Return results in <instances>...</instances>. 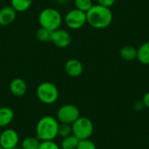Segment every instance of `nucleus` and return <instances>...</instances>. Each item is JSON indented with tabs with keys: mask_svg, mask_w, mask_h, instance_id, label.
Instances as JSON below:
<instances>
[{
	"mask_svg": "<svg viewBox=\"0 0 149 149\" xmlns=\"http://www.w3.org/2000/svg\"><path fill=\"white\" fill-rule=\"evenodd\" d=\"M10 91L14 96L22 97L27 92V84L24 79L16 78L10 83Z\"/></svg>",
	"mask_w": 149,
	"mask_h": 149,
	"instance_id": "f8f14e48",
	"label": "nucleus"
},
{
	"mask_svg": "<svg viewBox=\"0 0 149 149\" xmlns=\"http://www.w3.org/2000/svg\"><path fill=\"white\" fill-rule=\"evenodd\" d=\"M11 149H23L22 148H18L17 146V147H15V148H11Z\"/></svg>",
	"mask_w": 149,
	"mask_h": 149,
	"instance_id": "a878e982",
	"label": "nucleus"
},
{
	"mask_svg": "<svg viewBox=\"0 0 149 149\" xmlns=\"http://www.w3.org/2000/svg\"><path fill=\"white\" fill-rule=\"evenodd\" d=\"M71 42L72 37L66 30L58 28L52 31L51 43H52L55 46L58 48H65L71 44Z\"/></svg>",
	"mask_w": 149,
	"mask_h": 149,
	"instance_id": "6e6552de",
	"label": "nucleus"
},
{
	"mask_svg": "<svg viewBox=\"0 0 149 149\" xmlns=\"http://www.w3.org/2000/svg\"><path fill=\"white\" fill-rule=\"evenodd\" d=\"M38 149H60V148L53 141H41Z\"/></svg>",
	"mask_w": 149,
	"mask_h": 149,
	"instance_id": "5701e85b",
	"label": "nucleus"
},
{
	"mask_svg": "<svg viewBox=\"0 0 149 149\" xmlns=\"http://www.w3.org/2000/svg\"><path fill=\"white\" fill-rule=\"evenodd\" d=\"M74 5L76 9L86 13L92 8L93 3L92 0H74Z\"/></svg>",
	"mask_w": 149,
	"mask_h": 149,
	"instance_id": "aec40b11",
	"label": "nucleus"
},
{
	"mask_svg": "<svg viewBox=\"0 0 149 149\" xmlns=\"http://www.w3.org/2000/svg\"><path fill=\"white\" fill-rule=\"evenodd\" d=\"M37 96L38 99L44 104H53L58 98V87L52 82H42L37 87Z\"/></svg>",
	"mask_w": 149,
	"mask_h": 149,
	"instance_id": "20e7f679",
	"label": "nucleus"
},
{
	"mask_svg": "<svg viewBox=\"0 0 149 149\" xmlns=\"http://www.w3.org/2000/svg\"><path fill=\"white\" fill-rule=\"evenodd\" d=\"M32 4V0H10V5L17 12L26 11Z\"/></svg>",
	"mask_w": 149,
	"mask_h": 149,
	"instance_id": "dca6fc26",
	"label": "nucleus"
},
{
	"mask_svg": "<svg viewBox=\"0 0 149 149\" xmlns=\"http://www.w3.org/2000/svg\"><path fill=\"white\" fill-rule=\"evenodd\" d=\"M72 134L79 140L89 139L93 133V124L86 117H79L72 124Z\"/></svg>",
	"mask_w": 149,
	"mask_h": 149,
	"instance_id": "39448f33",
	"label": "nucleus"
},
{
	"mask_svg": "<svg viewBox=\"0 0 149 149\" xmlns=\"http://www.w3.org/2000/svg\"><path fill=\"white\" fill-rule=\"evenodd\" d=\"M142 65H149V42L143 43L137 49V58Z\"/></svg>",
	"mask_w": 149,
	"mask_h": 149,
	"instance_id": "4468645a",
	"label": "nucleus"
},
{
	"mask_svg": "<svg viewBox=\"0 0 149 149\" xmlns=\"http://www.w3.org/2000/svg\"><path fill=\"white\" fill-rule=\"evenodd\" d=\"M120 55L126 61H132L137 58V49L133 45H126L120 49Z\"/></svg>",
	"mask_w": 149,
	"mask_h": 149,
	"instance_id": "2eb2a0df",
	"label": "nucleus"
},
{
	"mask_svg": "<svg viewBox=\"0 0 149 149\" xmlns=\"http://www.w3.org/2000/svg\"><path fill=\"white\" fill-rule=\"evenodd\" d=\"M41 141L35 137H27L25 138L21 144L23 149H38Z\"/></svg>",
	"mask_w": 149,
	"mask_h": 149,
	"instance_id": "6ab92c4d",
	"label": "nucleus"
},
{
	"mask_svg": "<svg viewBox=\"0 0 149 149\" xmlns=\"http://www.w3.org/2000/svg\"><path fill=\"white\" fill-rule=\"evenodd\" d=\"M79 117V108L72 104L62 106L57 113V118L60 123H66L72 125Z\"/></svg>",
	"mask_w": 149,
	"mask_h": 149,
	"instance_id": "0eeeda50",
	"label": "nucleus"
},
{
	"mask_svg": "<svg viewBox=\"0 0 149 149\" xmlns=\"http://www.w3.org/2000/svg\"><path fill=\"white\" fill-rule=\"evenodd\" d=\"M97 1H98V4L110 8L111 6H113L116 0H97Z\"/></svg>",
	"mask_w": 149,
	"mask_h": 149,
	"instance_id": "b1692460",
	"label": "nucleus"
},
{
	"mask_svg": "<svg viewBox=\"0 0 149 149\" xmlns=\"http://www.w3.org/2000/svg\"><path fill=\"white\" fill-rule=\"evenodd\" d=\"M77 149H96L95 144L89 139L79 140Z\"/></svg>",
	"mask_w": 149,
	"mask_h": 149,
	"instance_id": "4be33fe9",
	"label": "nucleus"
},
{
	"mask_svg": "<svg viewBox=\"0 0 149 149\" xmlns=\"http://www.w3.org/2000/svg\"><path fill=\"white\" fill-rule=\"evenodd\" d=\"M62 22V15L55 8H45L38 15V23L40 27L45 28L52 31L60 28Z\"/></svg>",
	"mask_w": 149,
	"mask_h": 149,
	"instance_id": "7ed1b4c3",
	"label": "nucleus"
},
{
	"mask_svg": "<svg viewBox=\"0 0 149 149\" xmlns=\"http://www.w3.org/2000/svg\"><path fill=\"white\" fill-rule=\"evenodd\" d=\"M18 134L13 129H5L0 134V146L3 149H11L18 144Z\"/></svg>",
	"mask_w": 149,
	"mask_h": 149,
	"instance_id": "1a4fd4ad",
	"label": "nucleus"
},
{
	"mask_svg": "<svg viewBox=\"0 0 149 149\" xmlns=\"http://www.w3.org/2000/svg\"><path fill=\"white\" fill-rule=\"evenodd\" d=\"M79 141V140L76 136L71 134L67 137L63 138L60 147L61 149H77Z\"/></svg>",
	"mask_w": 149,
	"mask_h": 149,
	"instance_id": "f3484780",
	"label": "nucleus"
},
{
	"mask_svg": "<svg viewBox=\"0 0 149 149\" xmlns=\"http://www.w3.org/2000/svg\"><path fill=\"white\" fill-rule=\"evenodd\" d=\"M14 118V113L11 108L3 107H0V127H7L12 121Z\"/></svg>",
	"mask_w": 149,
	"mask_h": 149,
	"instance_id": "ddd939ff",
	"label": "nucleus"
},
{
	"mask_svg": "<svg viewBox=\"0 0 149 149\" xmlns=\"http://www.w3.org/2000/svg\"><path fill=\"white\" fill-rule=\"evenodd\" d=\"M72 133V126L70 124H66V123L58 124V135H59L62 138H65V137L71 135Z\"/></svg>",
	"mask_w": 149,
	"mask_h": 149,
	"instance_id": "412c9836",
	"label": "nucleus"
},
{
	"mask_svg": "<svg viewBox=\"0 0 149 149\" xmlns=\"http://www.w3.org/2000/svg\"><path fill=\"white\" fill-rule=\"evenodd\" d=\"M58 120L52 116L41 118L36 127L37 138L40 141H53L58 136Z\"/></svg>",
	"mask_w": 149,
	"mask_h": 149,
	"instance_id": "f03ea898",
	"label": "nucleus"
},
{
	"mask_svg": "<svg viewBox=\"0 0 149 149\" xmlns=\"http://www.w3.org/2000/svg\"><path fill=\"white\" fill-rule=\"evenodd\" d=\"M52 31L47 30L43 27H40L36 31V38L40 42L48 43V42H51V40H52Z\"/></svg>",
	"mask_w": 149,
	"mask_h": 149,
	"instance_id": "a211bd4d",
	"label": "nucleus"
},
{
	"mask_svg": "<svg viewBox=\"0 0 149 149\" xmlns=\"http://www.w3.org/2000/svg\"><path fill=\"white\" fill-rule=\"evenodd\" d=\"M0 149H3V148H2V147L0 146Z\"/></svg>",
	"mask_w": 149,
	"mask_h": 149,
	"instance_id": "bb28decb",
	"label": "nucleus"
},
{
	"mask_svg": "<svg viewBox=\"0 0 149 149\" xmlns=\"http://www.w3.org/2000/svg\"><path fill=\"white\" fill-rule=\"evenodd\" d=\"M87 23L95 29H106L113 21V13L110 8L100 4H93L86 12Z\"/></svg>",
	"mask_w": 149,
	"mask_h": 149,
	"instance_id": "f257e3e1",
	"label": "nucleus"
},
{
	"mask_svg": "<svg viewBox=\"0 0 149 149\" xmlns=\"http://www.w3.org/2000/svg\"><path fill=\"white\" fill-rule=\"evenodd\" d=\"M143 103L148 108H149V92L146 93L144 94V96H143Z\"/></svg>",
	"mask_w": 149,
	"mask_h": 149,
	"instance_id": "393cba45",
	"label": "nucleus"
},
{
	"mask_svg": "<svg viewBox=\"0 0 149 149\" xmlns=\"http://www.w3.org/2000/svg\"><path fill=\"white\" fill-rule=\"evenodd\" d=\"M65 70L68 76L72 78L79 77L84 70L82 63L77 58H70L65 62Z\"/></svg>",
	"mask_w": 149,
	"mask_h": 149,
	"instance_id": "9d476101",
	"label": "nucleus"
},
{
	"mask_svg": "<svg viewBox=\"0 0 149 149\" xmlns=\"http://www.w3.org/2000/svg\"><path fill=\"white\" fill-rule=\"evenodd\" d=\"M64 21L65 25L71 30H79L81 29L86 23V13L79 10L76 8L69 10L65 17Z\"/></svg>",
	"mask_w": 149,
	"mask_h": 149,
	"instance_id": "423d86ee",
	"label": "nucleus"
},
{
	"mask_svg": "<svg viewBox=\"0 0 149 149\" xmlns=\"http://www.w3.org/2000/svg\"><path fill=\"white\" fill-rule=\"evenodd\" d=\"M17 11L11 5H6L0 9V25H9L17 17Z\"/></svg>",
	"mask_w": 149,
	"mask_h": 149,
	"instance_id": "9b49d317",
	"label": "nucleus"
}]
</instances>
